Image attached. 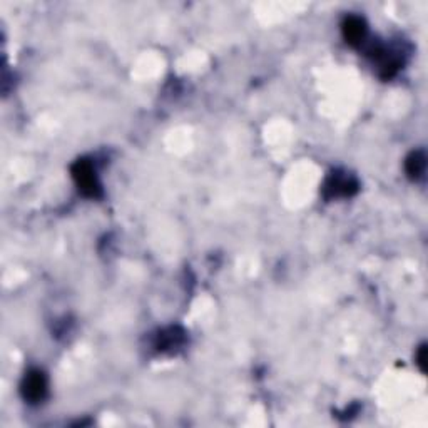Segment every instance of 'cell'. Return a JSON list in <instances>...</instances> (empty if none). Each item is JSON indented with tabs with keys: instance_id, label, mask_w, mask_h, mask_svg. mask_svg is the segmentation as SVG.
I'll list each match as a JSON object with an SVG mask.
<instances>
[{
	"instance_id": "3",
	"label": "cell",
	"mask_w": 428,
	"mask_h": 428,
	"mask_svg": "<svg viewBox=\"0 0 428 428\" xmlns=\"http://www.w3.org/2000/svg\"><path fill=\"white\" fill-rule=\"evenodd\" d=\"M358 191V183H356L355 178L348 174H339L333 173L326 179L325 186H323V194L325 197L332 200V197H350Z\"/></svg>"
},
{
	"instance_id": "7",
	"label": "cell",
	"mask_w": 428,
	"mask_h": 428,
	"mask_svg": "<svg viewBox=\"0 0 428 428\" xmlns=\"http://www.w3.org/2000/svg\"><path fill=\"white\" fill-rule=\"evenodd\" d=\"M417 365L420 366L422 372H425V365H427V346H420V350L417 353Z\"/></svg>"
},
{
	"instance_id": "1",
	"label": "cell",
	"mask_w": 428,
	"mask_h": 428,
	"mask_svg": "<svg viewBox=\"0 0 428 428\" xmlns=\"http://www.w3.org/2000/svg\"><path fill=\"white\" fill-rule=\"evenodd\" d=\"M72 173V179L76 181L79 191H81L86 197H99L103 194V189H100V183L97 179L96 169L92 166L91 161L87 159H79L76 164L72 166L70 169Z\"/></svg>"
},
{
	"instance_id": "4",
	"label": "cell",
	"mask_w": 428,
	"mask_h": 428,
	"mask_svg": "<svg viewBox=\"0 0 428 428\" xmlns=\"http://www.w3.org/2000/svg\"><path fill=\"white\" fill-rule=\"evenodd\" d=\"M342 32L350 46H361L366 37V22L358 15H348L342 24Z\"/></svg>"
},
{
	"instance_id": "5",
	"label": "cell",
	"mask_w": 428,
	"mask_h": 428,
	"mask_svg": "<svg viewBox=\"0 0 428 428\" xmlns=\"http://www.w3.org/2000/svg\"><path fill=\"white\" fill-rule=\"evenodd\" d=\"M427 167V157L423 151H413L405 161V171H407L408 178L418 179L422 178L423 173H425Z\"/></svg>"
},
{
	"instance_id": "2",
	"label": "cell",
	"mask_w": 428,
	"mask_h": 428,
	"mask_svg": "<svg viewBox=\"0 0 428 428\" xmlns=\"http://www.w3.org/2000/svg\"><path fill=\"white\" fill-rule=\"evenodd\" d=\"M20 390L29 403H39L47 396V377L41 370H30L22 380Z\"/></svg>"
},
{
	"instance_id": "6",
	"label": "cell",
	"mask_w": 428,
	"mask_h": 428,
	"mask_svg": "<svg viewBox=\"0 0 428 428\" xmlns=\"http://www.w3.org/2000/svg\"><path fill=\"white\" fill-rule=\"evenodd\" d=\"M183 342V333L178 328H169L167 332L159 333L157 337V348L159 350H167V348H174L176 345Z\"/></svg>"
}]
</instances>
